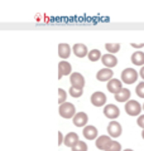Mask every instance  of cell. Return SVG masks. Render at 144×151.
<instances>
[{
    "mask_svg": "<svg viewBox=\"0 0 144 151\" xmlns=\"http://www.w3.org/2000/svg\"><path fill=\"white\" fill-rule=\"evenodd\" d=\"M87 57H89V59L91 60V62H97V60L101 59L103 54H101V52H100L99 49H92V50L89 52Z\"/></svg>",
    "mask_w": 144,
    "mask_h": 151,
    "instance_id": "20",
    "label": "cell"
},
{
    "mask_svg": "<svg viewBox=\"0 0 144 151\" xmlns=\"http://www.w3.org/2000/svg\"><path fill=\"white\" fill-rule=\"evenodd\" d=\"M114 96H115V100L118 102H125L127 103L129 101V98H130V91H129L128 88H123L119 93L114 94Z\"/></svg>",
    "mask_w": 144,
    "mask_h": 151,
    "instance_id": "19",
    "label": "cell"
},
{
    "mask_svg": "<svg viewBox=\"0 0 144 151\" xmlns=\"http://www.w3.org/2000/svg\"><path fill=\"white\" fill-rule=\"evenodd\" d=\"M66 98H67L66 91L62 89V88H58V103L60 105H63V103L66 102Z\"/></svg>",
    "mask_w": 144,
    "mask_h": 151,
    "instance_id": "24",
    "label": "cell"
},
{
    "mask_svg": "<svg viewBox=\"0 0 144 151\" xmlns=\"http://www.w3.org/2000/svg\"><path fill=\"white\" fill-rule=\"evenodd\" d=\"M142 110H143V106H140V103H139L138 101L129 100L125 103V112L129 116H139Z\"/></svg>",
    "mask_w": 144,
    "mask_h": 151,
    "instance_id": "3",
    "label": "cell"
},
{
    "mask_svg": "<svg viewBox=\"0 0 144 151\" xmlns=\"http://www.w3.org/2000/svg\"><path fill=\"white\" fill-rule=\"evenodd\" d=\"M132 63L134 65H144V52L142 50H137L134 52V53L132 54Z\"/></svg>",
    "mask_w": 144,
    "mask_h": 151,
    "instance_id": "18",
    "label": "cell"
},
{
    "mask_svg": "<svg viewBox=\"0 0 144 151\" xmlns=\"http://www.w3.org/2000/svg\"><path fill=\"white\" fill-rule=\"evenodd\" d=\"M101 62L105 65V68H110V69H111V68H114L115 65L118 64V58L114 54L108 53V54H104L101 57Z\"/></svg>",
    "mask_w": 144,
    "mask_h": 151,
    "instance_id": "13",
    "label": "cell"
},
{
    "mask_svg": "<svg viewBox=\"0 0 144 151\" xmlns=\"http://www.w3.org/2000/svg\"><path fill=\"white\" fill-rule=\"evenodd\" d=\"M63 141H65V139H63V135H62V132L60 131V132H58V145L61 146L62 144H63Z\"/></svg>",
    "mask_w": 144,
    "mask_h": 151,
    "instance_id": "29",
    "label": "cell"
},
{
    "mask_svg": "<svg viewBox=\"0 0 144 151\" xmlns=\"http://www.w3.org/2000/svg\"><path fill=\"white\" fill-rule=\"evenodd\" d=\"M135 93L138 94V97L144 98V82H139L138 86L135 88Z\"/></svg>",
    "mask_w": 144,
    "mask_h": 151,
    "instance_id": "25",
    "label": "cell"
},
{
    "mask_svg": "<svg viewBox=\"0 0 144 151\" xmlns=\"http://www.w3.org/2000/svg\"><path fill=\"white\" fill-rule=\"evenodd\" d=\"M58 112L61 117H63V119H73L75 115L77 113L76 112V107L71 102H65L63 105H60Z\"/></svg>",
    "mask_w": 144,
    "mask_h": 151,
    "instance_id": "1",
    "label": "cell"
},
{
    "mask_svg": "<svg viewBox=\"0 0 144 151\" xmlns=\"http://www.w3.org/2000/svg\"><path fill=\"white\" fill-rule=\"evenodd\" d=\"M70 82H71V87L80 88V89H84L85 87V78L79 72H75L70 76Z\"/></svg>",
    "mask_w": 144,
    "mask_h": 151,
    "instance_id": "5",
    "label": "cell"
},
{
    "mask_svg": "<svg viewBox=\"0 0 144 151\" xmlns=\"http://www.w3.org/2000/svg\"><path fill=\"white\" fill-rule=\"evenodd\" d=\"M121 132H123V127L118 121H111L108 125V134H109L110 137L118 139L119 136L121 135Z\"/></svg>",
    "mask_w": 144,
    "mask_h": 151,
    "instance_id": "4",
    "label": "cell"
},
{
    "mask_svg": "<svg viewBox=\"0 0 144 151\" xmlns=\"http://www.w3.org/2000/svg\"><path fill=\"white\" fill-rule=\"evenodd\" d=\"M124 151H133L132 149H127V150H124Z\"/></svg>",
    "mask_w": 144,
    "mask_h": 151,
    "instance_id": "32",
    "label": "cell"
},
{
    "mask_svg": "<svg viewBox=\"0 0 144 151\" xmlns=\"http://www.w3.org/2000/svg\"><path fill=\"white\" fill-rule=\"evenodd\" d=\"M71 150L72 151H87V145H86L85 141H79Z\"/></svg>",
    "mask_w": 144,
    "mask_h": 151,
    "instance_id": "22",
    "label": "cell"
},
{
    "mask_svg": "<svg viewBox=\"0 0 144 151\" xmlns=\"http://www.w3.org/2000/svg\"><path fill=\"white\" fill-rule=\"evenodd\" d=\"M72 52L75 53L76 57H79V58H84V57L89 55V49L87 47H86L85 44L82 43H76L73 47H72Z\"/></svg>",
    "mask_w": 144,
    "mask_h": 151,
    "instance_id": "15",
    "label": "cell"
},
{
    "mask_svg": "<svg viewBox=\"0 0 144 151\" xmlns=\"http://www.w3.org/2000/svg\"><path fill=\"white\" fill-rule=\"evenodd\" d=\"M82 134H84V137L86 140H95V139L99 137L97 136L99 135L97 129H96L95 126H91V125H87L86 127H84Z\"/></svg>",
    "mask_w": 144,
    "mask_h": 151,
    "instance_id": "14",
    "label": "cell"
},
{
    "mask_svg": "<svg viewBox=\"0 0 144 151\" xmlns=\"http://www.w3.org/2000/svg\"><path fill=\"white\" fill-rule=\"evenodd\" d=\"M143 111H144V105H143Z\"/></svg>",
    "mask_w": 144,
    "mask_h": 151,
    "instance_id": "33",
    "label": "cell"
},
{
    "mask_svg": "<svg viewBox=\"0 0 144 151\" xmlns=\"http://www.w3.org/2000/svg\"><path fill=\"white\" fill-rule=\"evenodd\" d=\"M106 96H105L104 92H100V91H96L91 94V103L95 106V107H103L105 106L106 103Z\"/></svg>",
    "mask_w": 144,
    "mask_h": 151,
    "instance_id": "7",
    "label": "cell"
},
{
    "mask_svg": "<svg viewBox=\"0 0 144 151\" xmlns=\"http://www.w3.org/2000/svg\"><path fill=\"white\" fill-rule=\"evenodd\" d=\"M79 135L76 134V132H68V134L66 135V137H65V141H63V144L65 146H67V147H73V146L79 142Z\"/></svg>",
    "mask_w": 144,
    "mask_h": 151,
    "instance_id": "16",
    "label": "cell"
},
{
    "mask_svg": "<svg viewBox=\"0 0 144 151\" xmlns=\"http://www.w3.org/2000/svg\"><path fill=\"white\" fill-rule=\"evenodd\" d=\"M142 137H143V140H144V130L142 131Z\"/></svg>",
    "mask_w": 144,
    "mask_h": 151,
    "instance_id": "31",
    "label": "cell"
},
{
    "mask_svg": "<svg viewBox=\"0 0 144 151\" xmlns=\"http://www.w3.org/2000/svg\"><path fill=\"white\" fill-rule=\"evenodd\" d=\"M133 48H137V49H142L143 47H144V43H132L130 44Z\"/></svg>",
    "mask_w": 144,
    "mask_h": 151,
    "instance_id": "28",
    "label": "cell"
},
{
    "mask_svg": "<svg viewBox=\"0 0 144 151\" xmlns=\"http://www.w3.org/2000/svg\"><path fill=\"white\" fill-rule=\"evenodd\" d=\"M104 115H105V117H108L109 120L118 119L119 115H120L119 107L113 105V103H109V105H106V106H105V108H104Z\"/></svg>",
    "mask_w": 144,
    "mask_h": 151,
    "instance_id": "8",
    "label": "cell"
},
{
    "mask_svg": "<svg viewBox=\"0 0 144 151\" xmlns=\"http://www.w3.org/2000/svg\"><path fill=\"white\" fill-rule=\"evenodd\" d=\"M106 151H121V145H120L118 141H113Z\"/></svg>",
    "mask_w": 144,
    "mask_h": 151,
    "instance_id": "26",
    "label": "cell"
},
{
    "mask_svg": "<svg viewBox=\"0 0 144 151\" xmlns=\"http://www.w3.org/2000/svg\"><path fill=\"white\" fill-rule=\"evenodd\" d=\"M72 74V65L67 60H61L58 63V79H61L63 76Z\"/></svg>",
    "mask_w": 144,
    "mask_h": 151,
    "instance_id": "10",
    "label": "cell"
},
{
    "mask_svg": "<svg viewBox=\"0 0 144 151\" xmlns=\"http://www.w3.org/2000/svg\"><path fill=\"white\" fill-rule=\"evenodd\" d=\"M106 87H108V91H109V92L116 94V93H119V92L123 89V82H121V79L113 78L111 81L108 82V86H106Z\"/></svg>",
    "mask_w": 144,
    "mask_h": 151,
    "instance_id": "12",
    "label": "cell"
},
{
    "mask_svg": "<svg viewBox=\"0 0 144 151\" xmlns=\"http://www.w3.org/2000/svg\"><path fill=\"white\" fill-rule=\"evenodd\" d=\"M137 124H138L139 127H142V129L144 130V115H142V116H139V117H138Z\"/></svg>",
    "mask_w": 144,
    "mask_h": 151,
    "instance_id": "27",
    "label": "cell"
},
{
    "mask_svg": "<svg viewBox=\"0 0 144 151\" xmlns=\"http://www.w3.org/2000/svg\"><path fill=\"white\" fill-rule=\"evenodd\" d=\"M70 94L73 98H79V97H81L82 96V93H84V89H80V88H75V87H71L70 88Z\"/></svg>",
    "mask_w": 144,
    "mask_h": 151,
    "instance_id": "23",
    "label": "cell"
},
{
    "mask_svg": "<svg viewBox=\"0 0 144 151\" xmlns=\"http://www.w3.org/2000/svg\"><path fill=\"white\" fill-rule=\"evenodd\" d=\"M72 122H73V125L76 127H86L89 122V116L85 112H77L73 119H72Z\"/></svg>",
    "mask_w": 144,
    "mask_h": 151,
    "instance_id": "9",
    "label": "cell"
},
{
    "mask_svg": "<svg viewBox=\"0 0 144 151\" xmlns=\"http://www.w3.org/2000/svg\"><path fill=\"white\" fill-rule=\"evenodd\" d=\"M113 76H114V72L110 68H103L96 73V78L100 82H106V81L109 82L113 79Z\"/></svg>",
    "mask_w": 144,
    "mask_h": 151,
    "instance_id": "11",
    "label": "cell"
},
{
    "mask_svg": "<svg viewBox=\"0 0 144 151\" xmlns=\"http://www.w3.org/2000/svg\"><path fill=\"white\" fill-rule=\"evenodd\" d=\"M139 74H140V77H142V79L144 81V65L140 68V70H139Z\"/></svg>",
    "mask_w": 144,
    "mask_h": 151,
    "instance_id": "30",
    "label": "cell"
},
{
    "mask_svg": "<svg viewBox=\"0 0 144 151\" xmlns=\"http://www.w3.org/2000/svg\"><path fill=\"white\" fill-rule=\"evenodd\" d=\"M71 52H72V49H71L70 44L61 43L58 45V55L61 57L62 59H67V58H68V57L71 55Z\"/></svg>",
    "mask_w": 144,
    "mask_h": 151,
    "instance_id": "17",
    "label": "cell"
},
{
    "mask_svg": "<svg viewBox=\"0 0 144 151\" xmlns=\"http://www.w3.org/2000/svg\"><path fill=\"white\" fill-rule=\"evenodd\" d=\"M105 49H106L110 54H115L120 50V44L119 43H106L105 44Z\"/></svg>",
    "mask_w": 144,
    "mask_h": 151,
    "instance_id": "21",
    "label": "cell"
},
{
    "mask_svg": "<svg viewBox=\"0 0 144 151\" xmlns=\"http://www.w3.org/2000/svg\"><path fill=\"white\" fill-rule=\"evenodd\" d=\"M113 141H114V140L110 137V136L103 135V136H99V137L96 139L95 146H96V147H97L99 150H101V151H106V150L109 149V146L111 145Z\"/></svg>",
    "mask_w": 144,
    "mask_h": 151,
    "instance_id": "6",
    "label": "cell"
},
{
    "mask_svg": "<svg viewBox=\"0 0 144 151\" xmlns=\"http://www.w3.org/2000/svg\"><path fill=\"white\" fill-rule=\"evenodd\" d=\"M138 72L134 68H125L121 72V82L125 84H133L138 79Z\"/></svg>",
    "mask_w": 144,
    "mask_h": 151,
    "instance_id": "2",
    "label": "cell"
}]
</instances>
